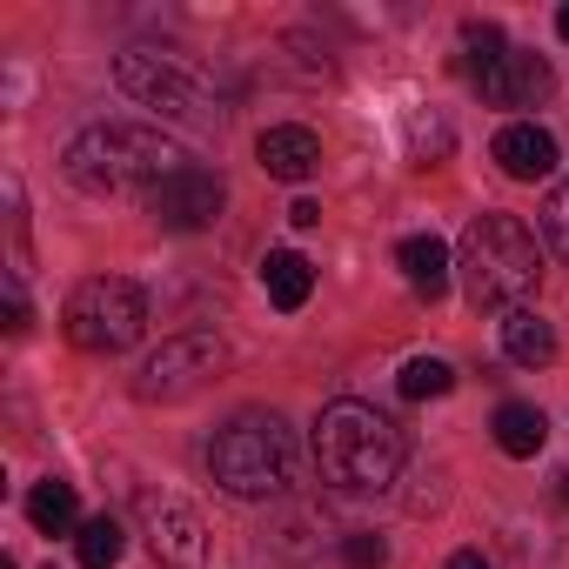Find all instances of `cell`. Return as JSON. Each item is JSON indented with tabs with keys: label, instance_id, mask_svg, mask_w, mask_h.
<instances>
[{
	"label": "cell",
	"instance_id": "8992f818",
	"mask_svg": "<svg viewBox=\"0 0 569 569\" xmlns=\"http://www.w3.org/2000/svg\"><path fill=\"white\" fill-rule=\"evenodd\" d=\"M61 329H68V342L81 356H121L148 329V296L128 274H88L68 296V309H61Z\"/></svg>",
	"mask_w": 569,
	"mask_h": 569
},
{
	"label": "cell",
	"instance_id": "5b68a950",
	"mask_svg": "<svg viewBox=\"0 0 569 569\" xmlns=\"http://www.w3.org/2000/svg\"><path fill=\"white\" fill-rule=\"evenodd\" d=\"M114 81H121L128 101L154 108L161 121H194V128H214L221 121V94L174 48H128V54H114Z\"/></svg>",
	"mask_w": 569,
	"mask_h": 569
},
{
	"label": "cell",
	"instance_id": "ac0fdd59",
	"mask_svg": "<svg viewBox=\"0 0 569 569\" xmlns=\"http://www.w3.org/2000/svg\"><path fill=\"white\" fill-rule=\"evenodd\" d=\"M121 549H128V529H121L114 516H88V522L74 529V556H81V569H114Z\"/></svg>",
	"mask_w": 569,
	"mask_h": 569
},
{
	"label": "cell",
	"instance_id": "603a6c76",
	"mask_svg": "<svg viewBox=\"0 0 569 569\" xmlns=\"http://www.w3.org/2000/svg\"><path fill=\"white\" fill-rule=\"evenodd\" d=\"M289 221H296V228H316V221H322V201H309V194H302V201L289 208Z\"/></svg>",
	"mask_w": 569,
	"mask_h": 569
},
{
	"label": "cell",
	"instance_id": "d4e9b609",
	"mask_svg": "<svg viewBox=\"0 0 569 569\" xmlns=\"http://www.w3.org/2000/svg\"><path fill=\"white\" fill-rule=\"evenodd\" d=\"M556 34H562V41H569V8H562V14H556Z\"/></svg>",
	"mask_w": 569,
	"mask_h": 569
},
{
	"label": "cell",
	"instance_id": "9c48e42d",
	"mask_svg": "<svg viewBox=\"0 0 569 569\" xmlns=\"http://www.w3.org/2000/svg\"><path fill=\"white\" fill-rule=\"evenodd\" d=\"M148 549L161 569H208V529L188 502H148Z\"/></svg>",
	"mask_w": 569,
	"mask_h": 569
},
{
	"label": "cell",
	"instance_id": "44dd1931",
	"mask_svg": "<svg viewBox=\"0 0 569 569\" xmlns=\"http://www.w3.org/2000/svg\"><path fill=\"white\" fill-rule=\"evenodd\" d=\"M462 41H469L476 68H489V61H502V54H509V41H502V28H496V21H469V28H462Z\"/></svg>",
	"mask_w": 569,
	"mask_h": 569
},
{
	"label": "cell",
	"instance_id": "e0dca14e",
	"mask_svg": "<svg viewBox=\"0 0 569 569\" xmlns=\"http://www.w3.org/2000/svg\"><path fill=\"white\" fill-rule=\"evenodd\" d=\"M74 516H81V502H74V482H34V496H28V522L41 529V536H68L74 529Z\"/></svg>",
	"mask_w": 569,
	"mask_h": 569
},
{
	"label": "cell",
	"instance_id": "2e32d148",
	"mask_svg": "<svg viewBox=\"0 0 569 569\" xmlns=\"http://www.w3.org/2000/svg\"><path fill=\"white\" fill-rule=\"evenodd\" d=\"M489 429H496V449H502V456H516V462H522V456H536V449L549 442V416H542L536 402H502Z\"/></svg>",
	"mask_w": 569,
	"mask_h": 569
},
{
	"label": "cell",
	"instance_id": "7c38bea8",
	"mask_svg": "<svg viewBox=\"0 0 569 569\" xmlns=\"http://www.w3.org/2000/svg\"><path fill=\"white\" fill-rule=\"evenodd\" d=\"M254 161L274 174V181H309L316 168H322V141H316V128H268L261 141H254Z\"/></svg>",
	"mask_w": 569,
	"mask_h": 569
},
{
	"label": "cell",
	"instance_id": "52a82bcc",
	"mask_svg": "<svg viewBox=\"0 0 569 569\" xmlns=\"http://www.w3.org/2000/svg\"><path fill=\"white\" fill-rule=\"evenodd\" d=\"M221 362H228L221 336H208V329L168 336V342H161V349L141 362V376H134V396H141V402H188V396H201V389L221 376Z\"/></svg>",
	"mask_w": 569,
	"mask_h": 569
},
{
	"label": "cell",
	"instance_id": "4fadbf2b",
	"mask_svg": "<svg viewBox=\"0 0 569 569\" xmlns=\"http://www.w3.org/2000/svg\"><path fill=\"white\" fill-rule=\"evenodd\" d=\"M396 261H402V274H409V289L422 296V302H442V289H449V241L442 234H409L402 248H396Z\"/></svg>",
	"mask_w": 569,
	"mask_h": 569
},
{
	"label": "cell",
	"instance_id": "d6986e66",
	"mask_svg": "<svg viewBox=\"0 0 569 569\" xmlns=\"http://www.w3.org/2000/svg\"><path fill=\"white\" fill-rule=\"evenodd\" d=\"M396 389H402L409 402H429V396H449V389H456V369H449L442 356H416V362H402Z\"/></svg>",
	"mask_w": 569,
	"mask_h": 569
},
{
	"label": "cell",
	"instance_id": "30bf717a",
	"mask_svg": "<svg viewBox=\"0 0 569 569\" xmlns=\"http://www.w3.org/2000/svg\"><path fill=\"white\" fill-rule=\"evenodd\" d=\"M476 88H482V101H489V108H529V101H542V94H549V68H542V54L509 48L502 61L476 68Z\"/></svg>",
	"mask_w": 569,
	"mask_h": 569
},
{
	"label": "cell",
	"instance_id": "277c9868",
	"mask_svg": "<svg viewBox=\"0 0 569 569\" xmlns=\"http://www.w3.org/2000/svg\"><path fill=\"white\" fill-rule=\"evenodd\" d=\"M456 268H462V289H469L476 309H502L509 316V309H529V296H536L542 248H536V234L516 214H476L469 234H462Z\"/></svg>",
	"mask_w": 569,
	"mask_h": 569
},
{
	"label": "cell",
	"instance_id": "ffe728a7",
	"mask_svg": "<svg viewBox=\"0 0 569 569\" xmlns=\"http://www.w3.org/2000/svg\"><path fill=\"white\" fill-rule=\"evenodd\" d=\"M542 241L569 261V174L549 188V201H542Z\"/></svg>",
	"mask_w": 569,
	"mask_h": 569
},
{
	"label": "cell",
	"instance_id": "9a60e30c",
	"mask_svg": "<svg viewBox=\"0 0 569 569\" xmlns=\"http://www.w3.org/2000/svg\"><path fill=\"white\" fill-rule=\"evenodd\" d=\"M502 356L522 362V369H549L556 362V329L536 309H509L502 316Z\"/></svg>",
	"mask_w": 569,
	"mask_h": 569
},
{
	"label": "cell",
	"instance_id": "7402d4cb",
	"mask_svg": "<svg viewBox=\"0 0 569 569\" xmlns=\"http://www.w3.org/2000/svg\"><path fill=\"white\" fill-rule=\"evenodd\" d=\"M342 562H349V569H382V562H389V542H382V536H349V542H342Z\"/></svg>",
	"mask_w": 569,
	"mask_h": 569
},
{
	"label": "cell",
	"instance_id": "ba28073f",
	"mask_svg": "<svg viewBox=\"0 0 569 569\" xmlns=\"http://www.w3.org/2000/svg\"><path fill=\"white\" fill-rule=\"evenodd\" d=\"M221 201H228V188H221L214 168H181L168 188L148 194V214H154L168 234H201V228L221 214Z\"/></svg>",
	"mask_w": 569,
	"mask_h": 569
},
{
	"label": "cell",
	"instance_id": "6da1fadb",
	"mask_svg": "<svg viewBox=\"0 0 569 569\" xmlns=\"http://www.w3.org/2000/svg\"><path fill=\"white\" fill-rule=\"evenodd\" d=\"M61 168H68V181L81 188V194H101V201H121V194H154V188H168L181 168H194L188 161V148L174 141V134H161V128H148V121H94V128H81L74 141H68V154H61Z\"/></svg>",
	"mask_w": 569,
	"mask_h": 569
},
{
	"label": "cell",
	"instance_id": "7a4b0ae2",
	"mask_svg": "<svg viewBox=\"0 0 569 569\" xmlns=\"http://www.w3.org/2000/svg\"><path fill=\"white\" fill-rule=\"evenodd\" d=\"M402 429L376 409V402H329L316 416V462H322V482L349 489V496H369V489H389L402 476Z\"/></svg>",
	"mask_w": 569,
	"mask_h": 569
},
{
	"label": "cell",
	"instance_id": "cb8c5ba5",
	"mask_svg": "<svg viewBox=\"0 0 569 569\" xmlns=\"http://www.w3.org/2000/svg\"><path fill=\"white\" fill-rule=\"evenodd\" d=\"M449 569H496V562H489L482 549H456V556H449Z\"/></svg>",
	"mask_w": 569,
	"mask_h": 569
},
{
	"label": "cell",
	"instance_id": "5bb4252c",
	"mask_svg": "<svg viewBox=\"0 0 569 569\" xmlns=\"http://www.w3.org/2000/svg\"><path fill=\"white\" fill-rule=\"evenodd\" d=\"M261 289H268L274 309H289V316H296V309L316 296V268H309V254H296V248L261 254Z\"/></svg>",
	"mask_w": 569,
	"mask_h": 569
},
{
	"label": "cell",
	"instance_id": "8fae6325",
	"mask_svg": "<svg viewBox=\"0 0 569 569\" xmlns=\"http://www.w3.org/2000/svg\"><path fill=\"white\" fill-rule=\"evenodd\" d=\"M556 161H562V148H556V134L536 128V121H509V128L496 134V168H502L509 181H549Z\"/></svg>",
	"mask_w": 569,
	"mask_h": 569
},
{
	"label": "cell",
	"instance_id": "484cf974",
	"mask_svg": "<svg viewBox=\"0 0 569 569\" xmlns=\"http://www.w3.org/2000/svg\"><path fill=\"white\" fill-rule=\"evenodd\" d=\"M556 496H562V502H569V469H562V489H556Z\"/></svg>",
	"mask_w": 569,
	"mask_h": 569
},
{
	"label": "cell",
	"instance_id": "3957f363",
	"mask_svg": "<svg viewBox=\"0 0 569 569\" xmlns=\"http://www.w3.org/2000/svg\"><path fill=\"white\" fill-rule=\"evenodd\" d=\"M296 469H302L296 429L281 422L274 409H241V416L221 422L214 442H208V476H214L228 496H241V502L281 496V489L296 482Z\"/></svg>",
	"mask_w": 569,
	"mask_h": 569
}]
</instances>
